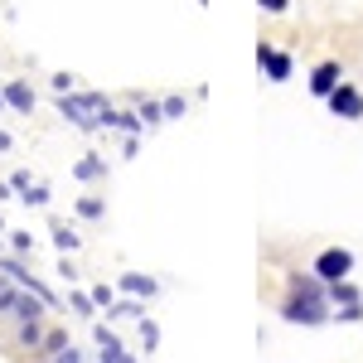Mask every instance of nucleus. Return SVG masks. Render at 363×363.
<instances>
[{
    "mask_svg": "<svg viewBox=\"0 0 363 363\" xmlns=\"http://www.w3.org/2000/svg\"><path fill=\"white\" fill-rule=\"evenodd\" d=\"M73 174H78L83 184H92V179H107V160H102V155H83V160L73 165Z\"/></svg>",
    "mask_w": 363,
    "mask_h": 363,
    "instance_id": "9b49d317",
    "label": "nucleus"
},
{
    "mask_svg": "<svg viewBox=\"0 0 363 363\" xmlns=\"http://www.w3.org/2000/svg\"><path fill=\"white\" fill-rule=\"evenodd\" d=\"M281 320H291V325H325L330 320V286L320 277H291V296L281 301Z\"/></svg>",
    "mask_w": 363,
    "mask_h": 363,
    "instance_id": "f257e3e1",
    "label": "nucleus"
},
{
    "mask_svg": "<svg viewBox=\"0 0 363 363\" xmlns=\"http://www.w3.org/2000/svg\"><path fill=\"white\" fill-rule=\"evenodd\" d=\"M10 184H15V194H25V189H29V184H34V179H29L25 169H15V174H10Z\"/></svg>",
    "mask_w": 363,
    "mask_h": 363,
    "instance_id": "cd10ccee",
    "label": "nucleus"
},
{
    "mask_svg": "<svg viewBox=\"0 0 363 363\" xmlns=\"http://www.w3.org/2000/svg\"><path fill=\"white\" fill-rule=\"evenodd\" d=\"M0 112H5V92H0Z\"/></svg>",
    "mask_w": 363,
    "mask_h": 363,
    "instance_id": "2f4dec72",
    "label": "nucleus"
},
{
    "mask_svg": "<svg viewBox=\"0 0 363 363\" xmlns=\"http://www.w3.org/2000/svg\"><path fill=\"white\" fill-rule=\"evenodd\" d=\"M15 344L20 349H39L44 344V320H20L15 325Z\"/></svg>",
    "mask_w": 363,
    "mask_h": 363,
    "instance_id": "9d476101",
    "label": "nucleus"
},
{
    "mask_svg": "<svg viewBox=\"0 0 363 363\" xmlns=\"http://www.w3.org/2000/svg\"><path fill=\"white\" fill-rule=\"evenodd\" d=\"M107 131H126V136H140V131H145V121H140V112H112Z\"/></svg>",
    "mask_w": 363,
    "mask_h": 363,
    "instance_id": "f8f14e48",
    "label": "nucleus"
},
{
    "mask_svg": "<svg viewBox=\"0 0 363 363\" xmlns=\"http://www.w3.org/2000/svg\"><path fill=\"white\" fill-rule=\"evenodd\" d=\"M107 315H126V320H140V315H145V306H140L136 296H126V301H112V310H107Z\"/></svg>",
    "mask_w": 363,
    "mask_h": 363,
    "instance_id": "6ab92c4d",
    "label": "nucleus"
},
{
    "mask_svg": "<svg viewBox=\"0 0 363 363\" xmlns=\"http://www.w3.org/2000/svg\"><path fill=\"white\" fill-rule=\"evenodd\" d=\"M325 102H330V112L344 116V121H359V116H363V92H359V87H349V83H339Z\"/></svg>",
    "mask_w": 363,
    "mask_h": 363,
    "instance_id": "20e7f679",
    "label": "nucleus"
},
{
    "mask_svg": "<svg viewBox=\"0 0 363 363\" xmlns=\"http://www.w3.org/2000/svg\"><path fill=\"white\" fill-rule=\"evenodd\" d=\"M112 97L107 92H92V87H78V92H58V116L78 131H107L112 121Z\"/></svg>",
    "mask_w": 363,
    "mask_h": 363,
    "instance_id": "f03ea898",
    "label": "nucleus"
},
{
    "mask_svg": "<svg viewBox=\"0 0 363 363\" xmlns=\"http://www.w3.org/2000/svg\"><path fill=\"white\" fill-rule=\"evenodd\" d=\"M121 291H126V296H136V301H150V296L160 291V281H155V277H140V272H126V277H121Z\"/></svg>",
    "mask_w": 363,
    "mask_h": 363,
    "instance_id": "1a4fd4ad",
    "label": "nucleus"
},
{
    "mask_svg": "<svg viewBox=\"0 0 363 363\" xmlns=\"http://www.w3.org/2000/svg\"><path fill=\"white\" fill-rule=\"evenodd\" d=\"M92 339H97V359L102 363H126V349H121V339L107 325H92Z\"/></svg>",
    "mask_w": 363,
    "mask_h": 363,
    "instance_id": "423d86ee",
    "label": "nucleus"
},
{
    "mask_svg": "<svg viewBox=\"0 0 363 363\" xmlns=\"http://www.w3.org/2000/svg\"><path fill=\"white\" fill-rule=\"evenodd\" d=\"M136 112H140V121H145V131H155V126L165 121V107H160V102H145V97L136 102Z\"/></svg>",
    "mask_w": 363,
    "mask_h": 363,
    "instance_id": "2eb2a0df",
    "label": "nucleus"
},
{
    "mask_svg": "<svg viewBox=\"0 0 363 363\" xmlns=\"http://www.w3.org/2000/svg\"><path fill=\"white\" fill-rule=\"evenodd\" d=\"M160 107H165V121H169V116H184V107H189V102H184V97H165Z\"/></svg>",
    "mask_w": 363,
    "mask_h": 363,
    "instance_id": "393cba45",
    "label": "nucleus"
},
{
    "mask_svg": "<svg viewBox=\"0 0 363 363\" xmlns=\"http://www.w3.org/2000/svg\"><path fill=\"white\" fill-rule=\"evenodd\" d=\"M54 247L63 252V257H68V252H78V247H83V238H78V233H73V228L54 223Z\"/></svg>",
    "mask_w": 363,
    "mask_h": 363,
    "instance_id": "4468645a",
    "label": "nucleus"
},
{
    "mask_svg": "<svg viewBox=\"0 0 363 363\" xmlns=\"http://www.w3.org/2000/svg\"><path fill=\"white\" fill-rule=\"evenodd\" d=\"M349 272H354V252H344V247H325L320 257H315V277L325 281V286H330V281H344Z\"/></svg>",
    "mask_w": 363,
    "mask_h": 363,
    "instance_id": "7ed1b4c3",
    "label": "nucleus"
},
{
    "mask_svg": "<svg viewBox=\"0 0 363 363\" xmlns=\"http://www.w3.org/2000/svg\"><path fill=\"white\" fill-rule=\"evenodd\" d=\"M10 247L20 252V257H29V252H34V238H29V233H15V238H10Z\"/></svg>",
    "mask_w": 363,
    "mask_h": 363,
    "instance_id": "a878e982",
    "label": "nucleus"
},
{
    "mask_svg": "<svg viewBox=\"0 0 363 363\" xmlns=\"http://www.w3.org/2000/svg\"><path fill=\"white\" fill-rule=\"evenodd\" d=\"M257 68H262L272 83H286V78H291V54H281L277 44H257Z\"/></svg>",
    "mask_w": 363,
    "mask_h": 363,
    "instance_id": "39448f33",
    "label": "nucleus"
},
{
    "mask_svg": "<svg viewBox=\"0 0 363 363\" xmlns=\"http://www.w3.org/2000/svg\"><path fill=\"white\" fill-rule=\"evenodd\" d=\"M0 92H5V107H15V112H25V116L34 112V87H29V83L15 78V83H5Z\"/></svg>",
    "mask_w": 363,
    "mask_h": 363,
    "instance_id": "6e6552de",
    "label": "nucleus"
},
{
    "mask_svg": "<svg viewBox=\"0 0 363 363\" xmlns=\"http://www.w3.org/2000/svg\"><path fill=\"white\" fill-rule=\"evenodd\" d=\"M49 363H83V354H78V349H73V344H63V349H58L54 359Z\"/></svg>",
    "mask_w": 363,
    "mask_h": 363,
    "instance_id": "bb28decb",
    "label": "nucleus"
},
{
    "mask_svg": "<svg viewBox=\"0 0 363 363\" xmlns=\"http://www.w3.org/2000/svg\"><path fill=\"white\" fill-rule=\"evenodd\" d=\"M102 213H107V203H102L97 194H83V199H78V218H102Z\"/></svg>",
    "mask_w": 363,
    "mask_h": 363,
    "instance_id": "aec40b11",
    "label": "nucleus"
},
{
    "mask_svg": "<svg viewBox=\"0 0 363 363\" xmlns=\"http://www.w3.org/2000/svg\"><path fill=\"white\" fill-rule=\"evenodd\" d=\"M63 344H68V335H63V330H54V335H44V344H39V349H34V354H39V359L49 363L58 354V349H63Z\"/></svg>",
    "mask_w": 363,
    "mask_h": 363,
    "instance_id": "a211bd4d",
    "label": "nucleus"
},
{
    "mask_svg": "<svg viewBox=\"0 0 363 363\" xmlns=\"http://www.w3.org/2000/svg\"><path fill=\"white\" fill-rule=\"evenodd\" d=\"M68 306L78 310L83 320H92V315H97V301H92V291H68Z\"/></svg>",
    "mask_w": 363,
    "mask_h": 363,
    "instance_id": "dca6fc26",
    "label": "nucleus"
},
{
    "mask_svg": "<svg viewBox=\"0 0 363 363\" xmlns=\"http://www.w3.org/2000/svg\"><path fill=\"white\" fill-rule=\"evenodd\" d=\"M257 5H262L267 15H286V5H291V0H257Z\"/></svg>",
    "mask_w": 363,
    "mask_h": 363,
    "instance_id": "c85d7f7f",
    "label": "nucleus"
},
{
    "mask_svg": "<svg viewBox=\"0 0 363 363\" xmlns=\"http://www.w3.org/2000/svg\"><path fill=\"white\" fill-rule=\"evenodd\" d=\"M140 349H145V354H155V349H160V325H155V320H145V315H140Z\"/></svg>",
    "mask_w": 363,
    "mask_h": 363,
    "instance_id": "f3484780",
    "label": "nucleus"
},
{
    "mask_svg": "<svg viewBox=\"0 0 363 363\" xmlns=\"http://www.w3.org/2000/svg\"><path fill=\"white\" fill-rule=\"evenodd\" d=\"M335 315L344 320V325H359V320H363V301H354V306H339Z\"/></svg>",
    "mask_w": 363,
    "mask_h": 363,
    "instance_id": "4be33fe9",
    "label": "nucleus"
},
{
    "mask_svg": "<svg viewBox=\"0 0 363 363\" xmlns=\"http://www.w3.org/2000/svg\"><path fill=\"white\" fill-rule=\"evenodd\" d=\"M10 145H15V140H10V131H0V150H10Z\"/></svg>",
    "mask_w": 363,
    "mask_h": 363,
    "instance_id": "c756f323",
    "label": "nucleus"
},
{
    "mask_svg": "<svg viewBox=\"0 0 363 363\" xmlns=\"http://www.w3.org/2000/svg\"><path fill=\"white\" fill-rule=\"evenodd\" d=\"M339 83H344V68H339V63H320V68L310 73V92H315V97H330Z\"/></svg>",
    "mask_w": 363,
    "mask_h": 363,
    "instance_id": "0eeeda50",
    "label": "nucleus"
},
{
    "mask_svg": "<svg viewBox=\"0 0 363 363\" xmlns=\"http://www.w3.org/2000/svg\"><path fill=\"white\" fill-rule=\"evenodd\" d=\"M92 301H97V306H102V310H112L116 291H112V286H92Z\"/></svg>",
    "mask_w": 363,
    "mask_h": 363,
    "instance_id": "5701e85b",
    "label": "nucleus"
},
{
    "mask_svg": "<svg viewBox=\"0 0 363 363\" xmlns=\"http://www.w3.org/2000/svg\"><path fill=\"white\" fill-rule=\"evenodd\" d=\"M126 363H136V359H131V354H126Z\"/></svg>",
    "mask_w": 363,
    "mask_h": 363,
    "instance_id": "473e14b6",
    "label": "nucleus"
},
{
    "mask_svg": "<svg viewBox=\"0 0 363 363\" xmlns=\"http://www.w3.org/2000/svg\"><path fill=\"white\" fill-rule=\"evenodd\" d=\"M359 301V286L344 277V281H330V306H354Z\"/></svg>",
    "mask_w": 363,
    "mask_h": 363,
    "instance_id": "ddd939ff",
    "label": "nucleus"
},
{
    "mask_svg": "<svg viewBox=\"0 0 363 363\" xmlns=\"http://www.w3.org/2000/svg\"><path fill=\"white\" fill-rule=\"evenodd\" d=\"M29 203V208H44V203H49V184H29L25 194H20Z\"/></svg>",
    "mask_w": 363,
    "mask_h": 363,
    "instance_id": "412c9836",
    "label": "nucleus"
},
{
    "mask_svg": "<svg viewBox=\"0 0 363 363\" xmlns=\"http://www.w3.org/2000/svg\"><path fill=\"white\" fill-rule=\"evenodd\" d=\"M54 92H78V78L73 73H54Z\"/></svg>",
    "mask_w": 363,
    "mask_h": 363,
    "instance_id": "b1692460",
    "label": "nucleus"
},
{
    "mask_svg": "<svg viewBox=\"0 0 363 363\" xmlns=\"http://www.w3.org/2000/svg\"><path fill=\"white\" fill-rule=\"evenodd\" d=\"M10 194H15V184H0V199H10Z\"/></svg>",
    "mask_w": 363,
    "mask_h": 363,
    "instance_id": "7c9ffc66",
    "label": "nucleus"
}]
</instances>
